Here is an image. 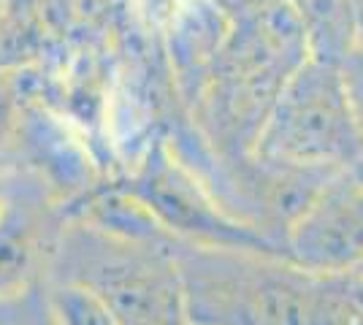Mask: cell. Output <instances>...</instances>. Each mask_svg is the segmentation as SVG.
I'll list each match as a JSON object with an SVG mask.
<instances>
[{"label":"cell","instance_id":"cell-10","mask_svg":"<svg viewBox=\"0 0 363 325\" xmlns=\"http://www.w3.org/2000/svg\"><path fill=\"white\" fill-rule=\"evenodd\" d=\"M0 325H55L44 298V285L0 298Z\"/></svg>","mask_w":363,"mask_h":325},{"label":"cell","instance_id":"cell-5","mask_svg":"<svg viewBox=\"0 0 363 325\" xmlns=\"http://www.w3.org/2000/svg\"><path fill=\"white\" fill-rule=\"evenodd\" d=\"M285 255L309 274H352L363 263V187L352 171L323 182L285 233Z\"/></svg>","mask_w":363,"mask_h":325},{"label":"cell","instance_id":"cell-7","mask_svg":"<svg viewBox=\"0 0 363 325\" xmlns=\"http://www.w3.org/2000/svg\"><path fill=\"white\" fill-rule=\"evenodd\" d=\"M301 19L309 57L342 62L361 47V22L355 0H288Z\"/></svg>","mask_w":363,"mask_h":325},{"label":"cell","instance_id":"cell-8","mask_svg":"<svg viewBox=\"0 0 363 325\" xmlns=\"http://www.w3.org/2000/svg\"><path fill=\"white\" fill-rule=\"evenodd\" d=\"M361 317L350 274H312L303 298V325H358Z\"/></svg>","mask_w":363,"mask_h":325},{"label":"cell","instance_id":"cell-13","mask_svg":"<svg viewBox=\"0 0 363 325\" xmlns=\"http://www.w3.org/2000/svg\"><path fill=\"white\" fill-rule=\"evenodd\" d=\"M350 290H352L358 309L363 312V274H350Z\"/></svg>","mask_w":363,"mask_h":325},{"label":"cell","instance_id":"cell-12","mask_svg":"<svg viewBox=\"0 0 363 325\" xmlns=\"http://www.w3.org/2000/svg\"><path fill=\"white\" fill-rule=\"evenodd\" d=\"M214 6V11L225 19L228 25H233V22H242L247 16L257 14L260 8H266V6H272L274 0H209Z\"/></svg>","mask_w":363,"mask_h":325},{"label":"cell","instance_id":"cell-17","mask_svg":"<svg viewBox=\"0 0 363 325\" xmlns=\"http://www.w3.org/2000/svg\"><path fill=\"white\" fill-rule=\"evenodd\" d=\"M352 274H363V263L358 266V268H355V271H352Z\"/></svg>","mask_w":363,"mask_h":325},{"label":"cell","instance_id":"cell-2","mask_svg":"<svg viewBox=\"0 0 363 325\" xmlns=\"http://www.w3.org/2000/svg\"><path fill=\"white\" fill-rule=\"evenodd\" d=\"M168 241L171 236L130 239L82 217H65L46 279L95 290L120 325H187Z\"/></svg>","mask_w":363,"mask_h":325},{"label":"cell","instance_id":"cell-15","mask_svg":"<svg viewBox=\"0 0 363 325\" xmlns=\"http://www.w3.org/2000/svg\"><path fill=\"white\" fill-rule=\"evenodd\" d=\"M358 6V22H361V47H363V0H355Z\"/></svg>","mask_w":363,"mask_h":325},{"label":"cell","instance_id":"cell-9","mask_svg":"<svg viewBox=\"0 0 363 325\" xmlns=\"http://www.w3.org/2000/svg\"><path fill=\"white\" fill-rule=\"evenodd\" d=\"M44 298L55 325H120L101 295L65 279H44Z\"/></svg>","mask_w":363,"mask_h":325},{"label":"cell","instance_id":"cell-6","mask_svg":"<svg viewBox=\"0 0 363 325\" xmlns=\"http://www.w3.org/2000/svg\"><path fill=\"white\" fill-rule=\"evenodd\" d=\"M65 215L38 176H6L0 206V298L44 285Z\"/></svg>","mask_w":363,"mask_h":325},{"label":"cell","instance_id":"cell-1","mask_svg":"<svg viewBox=\"0 0 363 325\" xmlns=\"http://www.w3.org/2000/svg\"><path fill=\"white\" fill-rule=\"evenodd\" d=\"M187 325H303L312 274L285 255L168 241Z\"/></svg>","mask_w":363,"mask_h":325},{"label":"cell","instance_id":"cell-14","mask_svg":"<svg viewBox=\"0 0 363 325\" xmlns=\"http://www.w3.org/2000/svg\"><path fill=\"white\" fill-rule=\"evenodd\" d=\"M352 176H355V179H358V182H361V187H363V157L361 160H358V163H355V166H352Z\"/></svg>","mask_w":363,"mask_h":325},{"label":"cell","instance_id":"cell-3","mask_svg":"<svg viewBox=\"0 0 363 325\" xmlns=\"http://www.w3.org/2000/svg\"><path fill=\"white\" fill-rule=\"evenodd\" d=\"M252 155L328 171L352 169L361 160V133L339 62L309 57L285 79Z\"/></svg>","mask_w":363,"mask_h":325},{"label":"cell","instance_id":"cell-18","mask_svg":"<svg viewBox=\"0 0 363 325\" xmlns=\"http://www.w3.org/2000/svg\"><path fill=\"white\" fill-rule=\"evenodd\" d=\"M3 3H6V0H0V11H3Z\"/></svg>","mask_w":363,"mask_h":325},{"label":"cell","instance_id":"cell-16","mask_svg":"<svg viewBox=\"0 0 363 325\" xmlns=\"http://www.w3.org/2000/svg\"><path fill=\"white\" fill-rule=\"evenodd\" d=\"M3 198H6V176L0 173V206H3Z\"/></svg>","mask_w":363,"mask_h":325},{"label":"cell","instance_id":"cell-4","mask_svg":"<svg viewBox=\"0 0 363 325\" xmlns=\"http://www.w3.org/2000/svg\"><path fill=\"white\" fill-rule=\"evenodd\" d=\"M122 187L136 195L174 239L285 255L269 239L228 215L212 195V190L203 185V179L166 141H157L152 147L138 171Z\"/></svg>","mask_w":363,"mask_h":325},{"label":"cell","instance_id":"cell-11","mask_svg":"<svg viewBox=\"0 0 363 325\" xmlns=\"http://www.w3.org/2000/svg\"><path fill=\"white\" fill-rule=\"evenodd\" d=\"M339 65H342V76H345V84H347L350 106H352V114H355V125H358V133H361V144H363V47L350 52Z\"/></svg>","mask_w":363,"mask_h":325}]
</instances>
